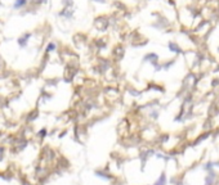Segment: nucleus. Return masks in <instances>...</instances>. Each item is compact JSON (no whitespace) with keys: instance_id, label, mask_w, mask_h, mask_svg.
<instances>
[{"instance_id":"1","label":"nucleus","mask_w":219,"mask_h":185,"mask_svg":"<svg viewBox=\"0 0 219 185\" xmlns=\"http://www.w3.org/2000/svg\"><path fill=\"white\" fill-rule=\"evenodd\" d=\"M168 46L170 49V52H173V53H181L182 52V49L179 48V45H178L177 43H174V41H170V43L168 44Z\"/></svg>"},{"instance_id":"3","label":"nucleus","mask_w":219,"mask_h":185,"mask_svg":"<svg viewBox=\"0 0 219 185\" xmlns=\"http://www.w3.org/2000/svg\"><path fill=\"white\" fill-rule=\"evenodd\" d=\"M47 50H48V52H53V50H55V44H54V43H50V44L47 46Z\"/></svg>"},{"instance_id":"2","label":"nucleus","mask_w":219,"mask_h":185,"mask_svg":"<svg viewBox=\"0 0 219 185\" xmlns=\"http://www.w3.org/2000/svg\"><path fill=\"white\" fill-rule=\"evenodd\" d=\"M27 4V0H16L14 1V8L16 9H21V8H23Z\"/></svg>"}]
</instances>
